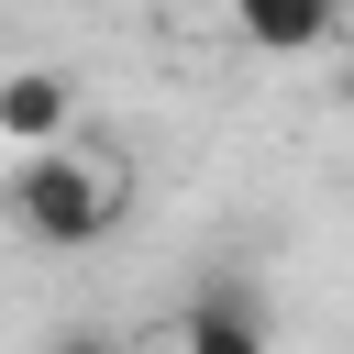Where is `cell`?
Listing matches in <instances>:
<instances>
[{
  "instance_id": "cell-6",
  "label": "cell",
  "mask_w": 354,
  "mask_h": 354,
  "mask_svg": "<svg viewBox=\"0 0 354 354\" xmlns=\"http://www.w3.org/2000/svg\"><path fill=\"white\" fill-rule=\"evenodd\" d=\"M343 111H354V55H343Z\"/></svg>"
},
{
  "instance_id": "cell-4",
  "label": "cell",
  "mask_w": 354,
  "mask_h": 354,
  "mask_svg": "<svg viewBox=\"0 0 354 354\" xmlns=\"http://www.w3.org/2000/svg\"><path fill=\"white\" fill-rule=\"evenodd\" d=\"M232 33H243L254 55H321V44H343V11H321V0H243ZM343 55H354V44H343Z\"/></svg>"
},
{
  "instance_id": "cell-2",
  "label": "cell",
  "mask_w": 354,
  "mask_h": 354,
  "mask_svg": "<svg viewBox=\"0 0 354 354\" xmlns=\"http://www.w3.org/2000/svg\"><path fill=\"white\" fill-rule=\"evenodd\" d=\"M177 354H277V310L254 277H199L177 310Z\"/></svg>"
},
{
  "instance_id": "cell-3",
  "label": "cell",
  "mask_w": 354,
  "mask_h": 354,
  "mask_svg": "<svg viewBox=\"0 0 354 354\" xmlns=\"http://www.w3.org/2000/svg\"><path fill=\"white\" fill-rule=\"evenodd\" d=\"M0 144H11V166L77 144V88H66L55 66H11V77H0Z\"/></svg>"
},
{
  "instance_id": "cell-5",
  "label": "cell",
  "mask_w": 354,
  "mask_h": 354,
  "mask_svg": "<svg viewBox=\"0 0 354 354\" xmlns=\"http://www.w3.org/2000/svg\"><path fill=\"white\" fill-rule=\"evenodd\" d=\"M55 354H122L111 332H55Z\"/></svg>"
},
{
  "instance_id": "cell-1",
  "label": "cell",
  "mask_w": 354,
  "mask_h": 354,
  "mask_svg": "<svg viewBox=\"0 0 354 354\" xmlns=\"http://www.w3.org/2000/svg\"><path fill=\"white\" fill-rule=\"evenodd\" d=\"M122 210H133V166H122L111 144H88V133L55 144V155H22V166H11V232L44 243V254L100 243Z\"/></svg>"
}]
</instances>
